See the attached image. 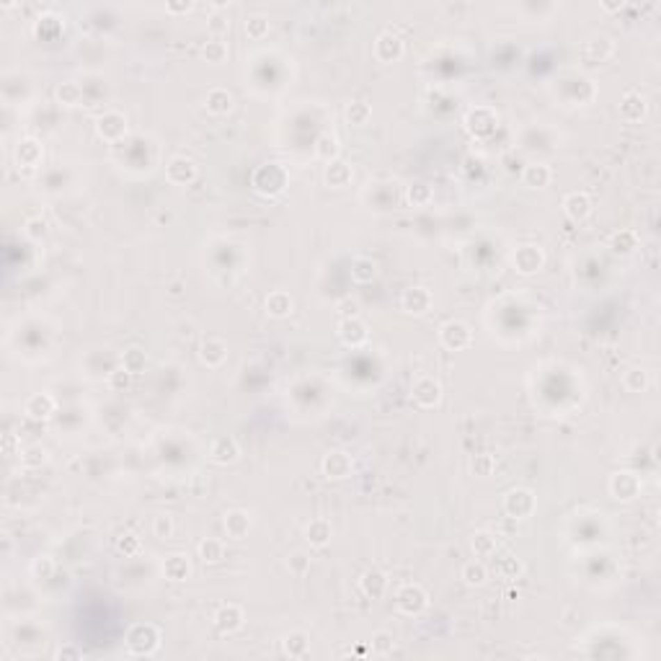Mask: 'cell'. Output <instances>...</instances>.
<instances>
[{
    "label": "cell",
    "mask_w": 661,
    "mask_h": 661,
    "mask_svg": "<svg viewBox=\"0 0 661 661\" xmlns=\"http://www.w3.org/2000/svg\"><path fill=\"white\" fill-rule=\"evenodd\" d=\"M426 605H429V594L418 584H406L395 594V607L403 615H418L426 610Z\"/></svg>",
    "instance_id": "cell-1"
},
{
    "label": "cell",
    "mask_w": 661,
    "mask_h": 661,
    "mask_svg": "<svg viewBox=\"0 0 661 661\" xmlns=\"http://www.w3.org/2000/svg\"><path fill=\"white\" fill-rule=\"evenodd\" d=\"M439 341H442L447 349L452 352H460L465 346H471L473 341V331L462 320H447L442 328H439Z\"/></svg>",
    "instance_id": "cell-2"
},
{
    "label": "cell",
    "mask_w": 661,
    "mask_h": 661,
    "mask_svg": "<svg viewBox=\"0 0 661 661\" xmlns=\"http://www.w3.org/2000/svg\"><path fill=\"white\" fill-rule=\"evenodd\" d=\"M504 512L514 519H525L534 512V493L530 489H512L504 496Z\"/></svg>",
    "instance_id": "cell-3"
},
{
    "label": "cell",
    "mask_w": 661,
    "mask_h": 661,
    "mask_svg": "<svg viewBox=\"0 0 661 661\" xmlns=\"http://www.w3.org/2000/svg\"><path fill=\"white\" fill-rule=\"evenodd\" d=\"M514 269L519 274H525V277H530V274L540 272L545 263V254L543 248H537V245H519L514 251Z\"/></svg>",
    "instance_id": "cell-4"
},
{
    "label": "cell",
    "mask_w": 661,
    "mask_h": 661,
    "mask_svg": "<svg viewBox=\"0 0 661 661\" xmlns=\"http://www.w3.org/2000/svg\"><path fill=\"white\" fill-rule=\"evenodd\" d=\"M411 395L416 400V406L421 408H434L442 400V385L434 377H418L411 388Z\"/></svg>",
    "instance_id": "cell-5"
},
{
    "label": "cell",
    "mask_w": 661,
    "mask_h": 661,
    "mask_svg": "<svg viewBox=\"0 0 661 661\" xmlns=\"http://www.w3.org/2000/svg\"><path fill=\"white\" fill-rule=\"evenodd\" d=\"M96 132H99L101 140L117 142V140H122V137L127 135V119L122 117L119 111H106V114L96 122Z\"/></svg>",
    "instance_id": "cell-6"
},
{
    "label": "cell",
    "mask_w": 661,
    "mask_h": 661,
    "mask_svg": "<svg viewBox=\"0 0 661 661\" xmlns=\"http://www.w3.org/2000/svg\"><path fill=\"white\" fill-rule=\"evenodd\" d=\"M165 179L176 186H186L197 179V163L191 158H183V155H176L171 158V163L165 165Z\"/></svg>",
    "instance_id": "cell-7"
},
{
    "label": "cell",
    "mask_w": 661,
    "mask_h": 661,
    "mask_svg": "<svg viewBox=\"0 0 661 661\" xmlns=\"http://www.w3.org/2000/svg\"><path fill=\"white\" fill-rule=\"evenodd\" d=\"M147 641H153V643H158L161 641V633H158V628H153V625H135V628H129V633H127V646H129V651L132 653H153L155 651V646H147Z\"/></svg>",
    "instance_id": "cell-8"
},
{
    "label": "cell",
    "mask_w": 661,
    "mask_h": 661,
    "mask_svg": "<svg viewBox=\"0 0 661 661\" xmlns=\"http://www.w3.org/2000/svg\"><path fill=\"white\" fill-rule=\"evenodd\" d=\"M432 292L426 290V287H408V290H403V295H400V308L406 310V313H414V316H424V313H429V308H432Z\"/></svg>",
    "instance_id": "cell-9"
},
{
    "label": "cell",
    "mask_w": 661,
    "mask_h": 661,
    "mask_svg": "<svg viewBox=\"0 0 661 661\" xmlns=\"http://www.w3.org/2000/svg\"><path fill=\"white\" fill-rule=\"evenodd\" d=\"M338 338H341L346 346L359 349V346L367 344L370 331H367V326H364L359 318H346V320H341V323H338Z\"/></svg>",
    "instance_id": "cell-10"
},
{
    "label": "cell",
    "mask_w": 661,
    "mask_h": 661,
    "mask_svg": "<svg viewBox=\"0 0 661 661\" xmlns=\"http://www.w3.org/2000/svg\"><path fill=\"white\" fill-rule=\"evenodd\" d=\"M372 52H375V57L380 63H395V60L403 57V42L393 31H382L380 37L375 39V49Z\"/></svg>",
    "instance_id": "cell-11"
},
{
    "label": "cell",
    "mask_w": 661,
    "mask_h": 661,
    "mask_svg": "<svg viewBox=\"0 0 661 661\" xmlns=\"http://www.w3.org/2000/svg\"><path fill=\"white\" fill-rule=\"evenodd\" d=\"M328 480H344L352 475V457L346 452H328L320 462Z\"/></svg>",
    "instance_id": "cell-12"
},
{
    "label": "cell",
    "mask_w": 661,
    "mask_h": 661,
    "mask_svg": "<svg viewBox=\"0 0 661 661\" xmlns=\"http://www.w3.org/2000/svg\"><path fill=\"white\" fill-rule=\"evenodd\" d=\"M563 212H566V218L573 220V222L587 220L589 215H591V199H589V194H584V191H571V194H566Z\"/></svg>",
    "instance_id": "cell-13"
},
{
    "label": "cell",
    "mask_w": 661,
    "mask_h": 661,
    "mask_svg": "<svg viewBox=\"0 0 661 661\" xmlns=\"http://www.w3.org/2000/svg\"><path fill=\"white\" fill-rule=\"evenodd\" d=\"M610 491H612V496L615 498H623V501H630V498L638 496V491H641V483H638V478H635V473H615L612 478H610Z\"/></svg>",
    "instance_id": "cell-14"
},
{
    "label": "cell",
    "mask_w": 661,
    "mask_h": 661,
    "mask_svg": "<svg viewBox=\"0 0 661 661\" xmlns=\"http://www.w3.org/2000/svg\"><path fill=\"white\" fill-rule=\"evenodd\" d=\"M225 534L230 540H245L248 532H251V514L243 512V509H233L225 514Z\"/></svg>",
    "instance_id": "cell-15"
},
{
    "label": "cell",
    "mask_w": 661,
    "mask_h": 661,
    "mask_svg": "<svg viewBox=\"0 0 661 661\" xmlns=\"http://www.w3.org/2000/svg\"><path fill=\"white\" fill-rule=\"evenodd\" d=\"M209 457L218 465H230V462H236L240 457V447H238L233 436H218L212 442V447H209Z\"/></svg>",
    "instance_id": "cell-16"
},
{
    "label": "cell",
    "mask_w": 661,
    "mask_h": 661,
    "mask_svg": "<svg viewBox=\"0 0 661 661\" xmlns=\"http://www.w3.org/2000/svg\"><path fill=\"white\" fill-rule=\"evenodd\" d=\"M55 398L49 395V393H34L31 398L26 400V406H24V414H26L28 418H37V421H42V418H49L52 414H55Z\"/></svg>",
    "instance_id": "cell-17"
},
{
    "label": "cell",
    "mask_w": 661,
    "mask_h": 661,
    "mask_svg": "<svg viewBox=\"0 0 661 661\" xmlns=\"http://www.w3.org/2000/svg\"><path fill=\"white\" fill-rule=\"evenodd\" d=\"M225 357H227V344L222 341V338H204L202 341V346H199V359L207 367H220V364L225 362Z\"/></svg>",
    "instance_id": "cell-18"
},
{
    "label": "cell",
    "mask_w": 661,
    "mask_h": 661,
    "mask_svg": "<svg viewBox=\"0 0 661 661\" xmlns=\"http://www.w3.org/2000/svg\"><path fill=\"white\" fill-rule=\"evenodd\" d=\"M215 625H218L222 633H236L243 628V610L238 605H225L218 610L215 615Z\"/></svg>",
    "instance_id": "cell-19"
},
{
    "label": "cell",
    "mask_w": 661,
    "mask_h": 661,
    "mask_svg": "<svg viewBox=\"0 0 661 661\" xmlns=\"http://www.w3.org/2000/svg\"><path fill=\"white\" fill-rule=\"evenodd\" d=\"M42 155H44V150H42V145H39L37 140H24V142H19V147H16V161H19V165H24V168H37V165L42 163Z\"/></svg>",
    "instance_id": "cell-20"
},
{
    "label": "cell",
    "mask_w": 661,
    "mask_h": 661,
    "mask_svg": "<svg viewBox=\"0 0 661 661\" xmlns=\"http://www.w3.org/2000/svg\"><path fill=\"white\" fill-rule=\"evenodd\" d=\"M550 179H553V171L545 163H530L525 165V171H522V181H525V186H530V189H543V186L550 183Z\"/></svg>",
    "instance_id": "cell-21"
},
{
    "label": "cell",
    "mask_w": 661,
    "mask_h": 661,
    "mask_svg": "<svg viewBox=\"0 0 661 661\" xmlns=\"http://www.w3.org/2000/svg\"><path fill=\"white\" fill-rule=\"evenodd\" d=\"M266 313L272 318H287L292 313V308H295V302H292V297L287 295V292H272V295H266Z\"/></svg>",
    "instance_id": "cell-22"
},
{
    "label": "cell",
    "mask_w": 661,
    "mask_h": 661,
    "mask_svg": "<svg viewBox=\"0 0 661 661\" xmlns=\"http://www.w3.org/2000/svg\"><path fill=\"white\" fill-rule=\"evenodd\" d=\"M620 114L628 122H638L646 114V99L638 91H628L623 96V104H620Z\"/></svg>",
    "instance_id": "cell-23"
},
{
    "label": "cell",
    "mask_w": 661,
    "mask_h": 661,
    "mask_svg": "<svg viewBox=\"0 0 661 661\" xmlns=\"http://www.w3.org/2000/svg\"><path fill=\"white\" fill-rule=\"evenodd\" d=\"M341 153V145H338V137L334 132H323V135L316 140V155L323 161V163H334L336 158Z\"/></svg>",
    "instance_id": "cell-24"
},
{
    "label": "cell",
    "mask_w": 661,
    "mask_h": 661,
    "mask_svg": "<svg viewBox=\"0 0 661 661\" xmlns=\"http://www.w3.org/2000/svg\"><path fill=\"white\" fill-rule=\"evenodd\" d=\"M359 589H362L367 597L380 599L382 594H385V589H388V579H385V573H380V571H367L362 579H359Z\"/></svg>",
    "instance_id": "cell-25"
},
{
    "label": "cell",
    "mask_w": 661,
    "mask_h": 661,
    "mask_svg": "<svg viewBox=\"0 0 661 661\" xmlns=\"http://www.w3.org/2000/svg\"><path fill=\"white\" fill-rule=\"evenodd\" d=\"M354 173L352 168L346 163H341V161H334V163H328L326 168V183L328 186H334V189H346L349 183H352Z\"/></svg>",
    "instance_id": "cell-26"
},
{
    "label": "cell",
    "mask_w": 661,
    "mask_h": 661,
    "mask_svg": "<svg viewBox=\"0 0 661 661\" xmlns=\"http://www.w3.org/2000/svg\"><path fill=\"white\" fill-rule=\"evenodd\" d=\"M375 277H377V263L367 256H357L352 261V279L357 284H370Z\"/></svg>",
    "instance_id": "cell-27"
},
{
    "label": "cell",
    "mask_w": 661,
    "mask_h": 661,
    "mask_svg": "<svg viewBox=\"0 0 661 661\" xmlns=\"http://www.w3.org/2000/svg\"><path fill=\"white\" fill-rule=\"evenodd\" d=\"M233 109V96L225 91V88H212L207 93V111L215 114V117H222L227 111Z\"/></svg>",
    "instance_id": "cell-28"
},
{
    "label": "cell",
    "mask_w": 661,
    "mask_h": 661,
    "mask_svg": "<svg viewBox=\"0 0 661 661\" xmlns=\"http://www.w3.org/2000/svg\"><path fill=\"white\" fill-rule=\"evenodd\" d=\"M305 540H308L313 548H323V545L331 540V525L326 519H313L308 527H305Z\"/></svg>",
    "instance_id": "cell-29"
},
{
    "label": "cell",
    "mask_w": 661,
    "mask_h": 661,
    "mask_svg": "<svg viewBox=\"0 0 661 661\" xmlns=\"http://www.w3.org/2000/svg\"><path fill=\"white\" fill-rule=\"evenodd\" d=\"M189 571H191V566H189V561H186V555H171V558H165V563H163V573L168 576L171 581H183L186 576H189Z\"/></svg>",
    "instance_id": "cell-30"
},
{
    "label": "cell",
    "mask_w": 661,
    "mask_h": 661,
    "mask_svg": "<svg viewBox=\"0 0 661 661\" xmlns=\"http://www.w3.org/2000/svg\"><path fill=\"white\" fill-rule=\"evenodd\" d=\"M281 648H284V653H287V656H292V659H302V656H308V651H310L308 635H305V633L287 635V638L281 641Z\"/></svg>",
    "instance_id": "cell-31"
},
{
    "label": "cell",
    "mask_w": 661,
    "mask_h": 661,
    "mask_svg": "<svg viewBox=\"0 0 661 661\" xmlns=\"http://www.w3.org/2000/svg\"><path fill=\"white\" fill-rule=\"evenodd\" d=\"M145 364H147V357L140 346H129L127 352L122 354V370H127L129 375H140V372L145 370Z\"/></svg>",
    "instance_id": "cell-32"
},
{
    "label": "cell",
    "mask_w": 661,
    "mask_h": 661,
    "mask_svg": "<svg viewBox=\"0 0 661 661\" xmlns=\"http://www.w3.org/2000/svg\"><path fill=\"white\" fill-rule=\"evenodd\" d=\"M462 581L468 584V587H483L486 584V579H489V571H486V566L480 561H471L462 566Z\"/></svg>",
    "instance_id": "cell-33"
},
{
    "label": "cell",
    "mask_w": 661,
    "mask_h": 661,
    "mask_svg": "<svg viewBox=\"0 0 661 661\" xmlns=\"http://www.w3.org/2000/svg\"><path fill=\"white\" fill-rule=\"evenodd\" d=\"M57 101H60L63 106H81L83 88L73 81L63 83V85H57Z\"/></svg>",
    "instance_id": "cell-34"
},
{
    "label": "cell",
    "mask_w": 661,
    "mask_h": 661,
    "mask_svg": "<svg viewBox=\"0 0 661 661\" xmlns=\"http://www.w3.org/2000/svg\"><path fill=\"white\" fill-rule=\"evenodd\" d=\"M471 545H473L475 558H491V555L496 553V537L491 532H475Z\"/></svg>",
    "instance_id": "cell-35"
},
{
    "label": "cell",
    "mask_w": 661,
    "mask_h": 661,
    "mask_svg": "<svg viewBox=\"0 0 661 661\" xmlns=\"http://www.w3.org/2000/svg\"><path fill=\"white\" fill-rule=\"evenodd\" d=\"M370 117H372V109L364 101H352V104L346 106V119H349V124H354V127H364V124L370 122Z\"/></svg>",
    "instance_id": "cell-36"
},
{
    "label": "cell",
    "mask_w": 661,
    "mask_h": 661,
    "mask_svg": "<svg viewBox=\"0 0 661 661\" xmlns=\"http://www.w3.org/2000/svg\"><path fill=\"white\" fill-rule=\"evenodd\" d=\"M222 555H225V548H222V543L215 540V537H207V540L199 543V558L204 563H220Z\"/></svg>",
    "instance_id": "cell-37"
},
{
    "label": "cell",
    "mask_w": 661,
    "mask_h": 661,
    "mask_svg": "<svg viewBox=\"0 0 661 661\" xmlns=\"http://www.w3.org/2000/svg\"><path fill=\"white\" fill-rule=\"evenodd\" d=\"M623 385H625V390H628V393H641V390L648 388V372L638 370V367L628 370L623 375Z\"/></svg>",
    "instance_id": "cell-38"
},
{
    "label": "cell",
    "mask_w": 661,
    "mask_h": 661,
    "mask_svg": "<svg viewBox=\"0 0 661 661\" xmlns=\"http://www.w3.org/2000/svg\"><path fill=\"white\" fill-rule=\"evenodd\" d=\"M204 60L207 63H212V65H220V63H225V57H227V44L225 42H220V39H209L207 44H204Z\"/></svg>",
    "instance_id": "cell-39"
},
{
    "label": "cell",
    "mask_w": 661,
    "mask_h": 661,
    "mask_svg": "<svg viewBox=\"0 0 661 661\" xmlns=\"http://www.w3.org/2000/svg\"><path fill=\"white\" fill-rule=\"evenodd\" d=\"M635 245H638V236H635L633 230H620V233L612 236V248H615L617 254H630Z\"/></svg>",
    "instance_id": "cell-40"
},
{
    "label": "cell",
    "mask_w": 661,
    "mask_h": 661,
    "mask_svg": "<svg viewBox=\"0 0 661 661\" xmlns=\"http://www.w3.org/2000/svg\"><path fill=\"white\" fill-rule=\"evenodd\" d=\"M245 34L251 39H263L269 34V19L266 16H248L245 19Z\"/></svg>",
    "instance_id": "cell-41"
},
{
    "label": "cell",
    "mask_w": 661,
    "mask_h": 661,
    "mask_svg": "<svg viewBox=\"0 0 661 661\" xmlns=\"http://www.w3.org/2000/svg\"><path fill=\"white\" fill-rule=\"evenodd\" d=\"M408 202H411L414 207H424V204L432 202V189H429L426 183H414V186L408 189Z\"/></svg>",
    "instance_id": "cell-42"
},
{
    "label": "cell",
    "mask_w": 661,
    "mask_h": 661,
    "mask_svg": "<svg viewBox=\"0 0 661 661\" xmlns=\"http://www.w3.org/2000/svg\"><path fill=\"white\" fill-rule=\"evenodd\" d=\"M372 651L380 653V656L393 651V635H390L388 630H377V633L372 635Z\"/></svg>",
    "instance_id": "cell-43"
},
{
    "label": "cell",
    "mask_w": 661,
    "mask_h": 661,
    "mask_svg": "<svg viewBox=\"0 0 661 661\" xmlns=\"http://www.w3.org/2000/svg\"><path fill=\"white\" fill-rule=\"evenodd\" d=\"M287 566H290V571L295 573V576H305V573H308V569H310V558L302 550H295L290 555Z\"/></svg>",
    "instance_id": "cell-44"
},
{
    "label": "cell",
    "mask_w": 661,
    "mask_h": 661,
    "mask_svg": "<svg viewBox=\"0 0 661 661\" xmlns=\"http://www.w3.org/2000/svg\"><path fill=\"white\" fill-rule=\"evenodd\" d=\"M153 532L155 537H161V540H168L173 534V519L168 514H158L153 519Z\"/></svg>",
    "instance_id": "cell-45"
},
{
    "label": "cell",
    "mask_w": 661,
    "mask_h": 661,
    "mask_svg": "<svg viewBox=\"0 0 661 661\" xmlns=\"http://www.w3.org/2000/svg\"><path fill=\"white\" fill-rule=\"evenodd\" d=\"M24 233H26V238H31V240H42V238L47 236V222L42 218H31L26 222V227H24Z\"/></svg>",
    "instance_id": "cell-46"
},
{
    "label": "cell",
    "mask_w": 661,
    "mask_h": 661,
    "mask_svg": "<svg viewBox=\"0 0 661 661\" xmlns=\"http://www.w3.org/2000/svg\"><path fill=\"white\" fill-rule=\"evenodd\" d=\"M117 548L119 553H124V555H132V553L140 550V537H135L132 532H124L122 537L117 540Z\"/></svg>",
    "instance_id": "cell-47"
},
{
    "label": "cell",
    "mask_w": 661,
    "mask_h": 661,
    "mask_svg": "<svg viewBox=\"0 0 661 661\" xmlns=\"http://www.w3.org/2000/svg\"><path fill=\"white\" fill-rule=\"evenodd\" d=\"M52 571H55V563H52V558H37V561H34V566H31V573H34L37 579H49V576H52Z\"/></svg>",
    "instance_id": "cell-48"
},
{
    "label": "cell",
    "mask_w": 661,
    "mask_h": 661,
    "mask_svg": "<svg viewBox=\"0 0 661 661\" xmlns=\"http://www.w3.org/2000/svg\"><path fill=\"white\" fill-rule=\"evenodd\" d=\"M498 571H501V573H507L509 579H516V576L522 573V563L516 561L514 555H509V558H504V561L498 563Z\"/></svg>",
    "instance_id": "cell-49"
},
{
    "label": "cell",
    "mask_w": 661,
    "mask_h": 661,
    "mask_svg": "<svg viewBox=\"0 0 661 661\" xmlns=\"http://www.w3.org/2000/svg\"><path fill=\"white\" fill-rule=\"evenodd\" d=\"M473 471L478 473V475H489V473L493 471V457H491V455H478V457L473 460Z\"/></svg>",
    "instance_id": "cell-50"
},
{
    "label": "cell",
    "mask_w": 661,
    "mask_h": 661,
    "mask_svg": "<svg viewBox=\"0 0 661 661\" xmlns=\"http://www.w3.org/2000/svg\"><path fill=\"white\" fill-rule=\"evenodd\" d=\"M127 382H129V372L127 370H114L109 375V385H111V388H117V385H124V388H127Z\"/></svg>",
    "instance_id": "cell-51"
},
{
    "label": "cell",
    "mask_w": 661,
    "mask_h": 661,
    "mask_svg": "<svg viewBox=\"0 0 661 661\" xmlns=\"http://www.w3.org/2000/svg\"><path fill=\"white\" fill-rule=\"evenodd\" d=\"M65 656H75V659H78L81 651H75V648H60V651H57V659H65Z\"/></svg>",
    "instance_id": "cell-52"
},
{
    "label": "cell",
    "mask_w": 661,
    "mask_h": 661,
    "mask_svg": "<svg viewBox=\"0 0 661 661\" xmlns=\"http://www.w3.org/2000/svg\"><path fill=\"white\" fill-rule=\"evenodd\" d=\"M168 10H171V13H181V10H191V3H181V6H176V3H171V6H168Z\"/></svg>",
    "instance_id": "cell-53"
}]
</instances>
